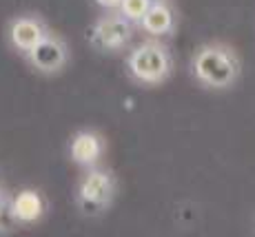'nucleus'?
<instances>
[{
	"instance_id": "nucleus-5",
	"label": "nucleus",
	"mask_w": 255,
	"mask_h": 237,
	"mask_svg": "<svg viewBox=\"0 0 255 237\" xmlns=\"http://www.w3.org/2000/svg\"><path fill=\"white\" fill-rule=\"evenodd\" d=\"M27 65L42 76H56L69 62V47L58 33L49 31L31 51L24 56Z\"/></svg>"
},
{
	"instance_id": "nucleus-3",
	"label": "nucleus",
	"mask_w": 255,
	"mask_h": 237,
	"mask_svg": "<svg viewBox=\"0 0 255 237\" xmlns=\"http://www.w3.org/2000/svg\"><path fill=\"white\" fill-rule=\"evenodd\" d=\"M116 195V177L114 173L105 166H93L87 169L78 180L76 186V197L78 204L87 213H100L111 204Z\"/></svg>"
},
{
	"instance_id": "nucleus-2",
	"label": "nucleus",
	"mask_w": 255,
	"mask_h": 237,
	"mask_svg": "<svg viewBox=\"0 0 255 237\" xmlns=\"http://www.w3.org/2000/svg\"><path fill=\"white\" fill-rule=\"evenodd\" d=\"M125 69L135 85L160 87L173 73V56L162 40L149 38L127 53Z\"/></svg>"
},
{
	"instance_id": "nucleus-1",
	"label": "nucleus",
	"mask_w": 255,
	"mask_h": 237,
	"mask_svg": "<svg viewBox=\"0 0 255 237\" xmlns=\"http://www.w3.org/2000/svg\"><path fill=\"white\" fill-rule=\"evenodd\" d=\"M193 80L209 91H227L242 76L238 51L224 42H204L193 51L189 62Z\"/></svg>"
},
{
	"instance_id": "nucleus-4",
	"label": "nucleus",
	"mask_w": 255,
	"mask_h": 237,
	"mask_svg": "<svg viewBox=\"0 0 255 237\" xmlns=\"http://www.w3.org/2000/svg\"><path fill=\"white\" fill-rule=\"evenodd\" d=\"M135 24L125 18L120 11H107L96 18L89 29V42L98 51L116 53L129 44Z\"/></svg>"
},
{
	"instance_id": "nucleus-7",
	"label": "nucleus",
	"mask_w": 255,
	"mask_h": 237,
	"mask_svg": "<svg viewBox=\"0 0 255 237\" xmlns=\"http://www.w3.org/2000/svg\"><path fill=\"white\" fill-rule=\"evenodd\" d=\"M105 137L93 129L76 131L67 142V157L82 171L100 166L102 155H105Z\"/></svg>"
},
{
	"instance_id": "nucleus-6",
	"label": "nucleus",
	"mask_w": 255,
	"mask_h": 237,
	"mask_svg": "<svg viewBox=\"0 0 255 237\" xmlns=\"http://www.w3.org/2000/svg\"><path fill=\"white\" fill-rule=\"evenodd\" d=\"M49 33L47 24L36 13H20L7 22V42L16 53L24 58Z\"/></svg>"
},
{
	"instance_id": "nucleus-12",
	"label": "nucleus",
	"mask_w": 255,
	"mask_h": 237,
	"mask_svg": "<svg viewBox=\"0 0 255 237\" xmlns=\"http://www.w3.org/2000/svg\"><path fill=\"white\" fill-rule=\"evenodd\" d=\"M100 9H107V11H118L122 4V0H93Z\"/></svg>"
},
{
	"instance_id": "nucleus-11",
	"label": "nucleus",
	"mask_w": 255,
	"mask_h": 237,
	"mask_svg": "<svg viewBox=\"0 0 255 237\" xmlns=\"http://www.w3.org/2000/svg\"><path fill=\"white\" fill-rule=\"evenodd\" d=\"M11 224H13V220H11V215H9V200H7V195H4V191L0 189V231H4Z\"/></svg>"
},
{
	"instance_id": "nucleus-9",
	"label": "nucleus",
	"mask_w": 255,
	"mask_h": 237,
	"mask_svg": "<svg viewBox=\"0 0 255 237\" xmlns=\"http://www.w3.org/2000/svg\"><path fill=\"white\" fill-rule=\"evenodd\" d=\"M138 27L146 33V36L155 38V40H160V38L173 33L175 13H173V9H171V4L166 2V0H153L151 7L146 9V13L142 16Z\"/></svg>"
},
{
	"instance_id": "nucleus-10",
	"label": "nucleus",
	"mask_w": 255,
	"mask_h": 237,
	"mask_svg": "<svg viewBox=\"0 0 255 237\" xmlns=\"http://www.w3.org/2000/svg\"><path fill=\"white\" fill-rule=\"evenodd\" d=\"M151 2H153V0H122L118 11H120L125 18H129L133 24H140L142 16H144L146 9L151 7Z\"/></svg>"
},
{
	"instance_id": "nucleus-8",
	"label": "nucleus",
	"mask_w": 255,
	"mask_h": 237,
	"mask_svg": "<svg viewBox=\"0 0 255 237\" xmlns=\"http://www.w3.org/2000/svg\"><path fill=\"white\" fill-rule=\"evenodd\" d=\"M47 202L38 189H20L9 197V215L13 224H33L45 215Z\"/></svg>"
}]
</instances>
